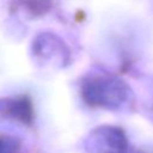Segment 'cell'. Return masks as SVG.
<instances>
[{"instance_id":"1","label":"cell","mask_w":153,"mask_h":153,"mask_svg":"<svg viewBox=\"0 0 153 153\" xmlns=\"http://www.w3.org/2000/svg\"><path fill=\"white\" fill-rule=\"evenodd\" d=\"M126 85L115 78L93 76L81 86V97L91 108L117 109L127 99Z\"/></svg>"},{"instance_id":"2","label":"cell","mask_w":153,"mask_h":153,"mask_svg":"<svg viewBox=\"0 0 153 153\" xmlns=\"http://www.w3.org/2000/svg\"><path fill=\"white\" fill-rule=\"evenodd\" d=\"M84 153H147L131 147L126 131L115 126L94 128L84 142Z\"/></svg>"},{"instance_id":"4","label":"cell","mask_w":153,"mask_h":153,"mask_svg":"<svg viewBox=\"0 0 153 153\" xmlns=\"http://www.w3.org/2000/svg\"><path fill=\"white\" fill-rule=\"evenodd\" d=\"M22 141L17 136L0 134V153H20Z\"/></svg>"},{"instance_id":"3","label":"cell","mask_w":153,"mask_h":153,"mask_svg":"<svg viewBox=\"0 0 153 153\" xmlns=\"http://www.w3.org/2000/svg\"><path fill=\"white\" fill-rule=\"evenodd\" d=\"M0 118H7L31 127L35 120V111L29 96H17L0 100Z\"/></svg>"}]
</instances>
